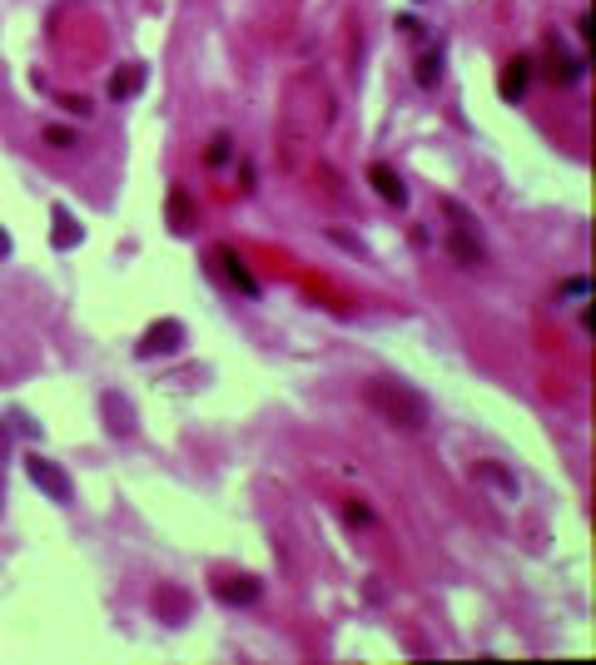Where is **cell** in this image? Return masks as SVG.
<instances>
[{
	"instance_id": "cell-1",
	"label": "cell",
	"mask_w": 596,
	"mask_h": 665,
	"mask_svg": "<svg viewBox=\"0 0 596 665\" xmlns=\"http://www.w3.org/2000/svg\"><path fill=\"white\" fill-rule=\"evenodd\" d=\"M333 114H338V100H333V85L323 70H298L283 85L274 144H279V164L289 174H304L308 164H313L323 135L333 129Z\"/></svg>"
},
{
	"instance_id": "cell-2",
	"label": "cell",
	"mask_w": 596,
	"mask_h": 665,
	"mask_svg": "<svg viewBox=\"0 0 596 665\" xmlns=\"http://www.w3.org/2000/svg\"><path fill=\"white\" fill-rule=\"evenodd\" d=\"M363 398H368V407H378L393 427H403V432H418V427L428 422L422 398L413 388H403V383H378V377H373L368 388H363Z\"/></svg>"
},
{
	"instance_id": "cell-3",
	"label": "cell",
	"mask_w": 596,
	"mask_h": 665,
	"mask_svg": "<svg viewBox=\"0 0 596 665\" xmlns=\"http://www.w3.org/2000/svg\"><path fill=\"white\" fill-rule=\"evenodd\" d=\"M443 209L453 213L457 224H462V228H453V249L462 253L468 264H477V259H483V239H477V224H472V219H468V209H457V204H443Z\"/></svg>"
},
{
	"instance_id": "cell-4",
	"label": "cell",
	"mask_w": 596,
	"mask_h": 665,
	"mask_svg": "<svg viewBox=\"0 0 596 665\" xmlns=\"http://www.w3.org/2000/svg\"><path fill=\"white\" fill-rule=\"evenodd\" d=\"M26 472H30V477H35L45 491H50V497L70 502V482H65V477H55V472H50V462H40V457H30V462H26Z\"/></svg>"
},
{
	"instance_id": "cell-5",
	"label": "cell",
	"mask_w": 596,
	"mask_h": 665,
	"mask_svg": "<svg viewBox=\"0 0 596 665\" xmlns=\"http://www.w3.org/2000/svg\"><path fill=\"white\" fill-rule=\"evenodd\" d=\"M368 179H373V189H378L388 204H403V199H407V194H403V179H398L388 164H373V174H368Z\"/></svg>"
},
{
	"instance_id": "cell-6",
	"label": "cell",
	"mask_w": 596,
	"mask_h": 665,
	"mask_svg": "<svg viewBox=\"0 0 596 665\" xmlns=\"http://www.w3.org/2000/svg\"><path fill=\"white\" fill-rule=\"evenodd\" d=\"M214 591H224L228 601H254V596H259V586H254V581H249V576L228 581V586H214Z\"/></svg>"
},
{
	"instance_id": "cell-7",
	"label": "cell",
	"mask_w": 596,
	"mask_h": 665,
	"mask_svg": "<svg viewBox=\"0 0 596 665\" xmlns=\"http://www.w3.org/2000/svg\"><path fill=\"white\" fill-rule=\"evenodd\" d=\"M169 338H184V333H179L174 323H159V328L150 333V338L140 343V352H159V343H169Z\"/></svg>"
},
{
	"instance_id": "cell-8",
	"label": "cell",
	"mask_w": 596,
	"mask_h": 665,
	"mask_svg": "<svg viewBox=\"0 0 596 665\" xmlns=\"http://www.w3.org/2000/svg\"><path fill=\"white\" fill-rule=\"evenodd\" d=\"M104 407H110V417H114V432L125 437V432H129V413H125V402H120V398H104Z\"/></svg>"
},
{
	"instance_id": "cell-9",
	"label": "cell",
	"mask_w": 596,
	"mask_h": 665,
	"mask_svg": "<svg viewBox=\"0 0 596 665\" xmlns=\"http://www.w3.org/2000/svg\"><path fill=\"white\" fill-rule=\"evenodd\" d=\"M0 253H5V239H0Z\"/></svg>"
}]
</instances>
